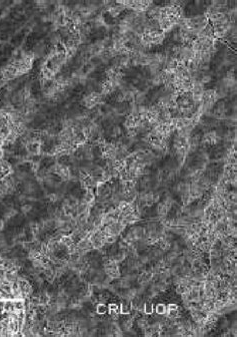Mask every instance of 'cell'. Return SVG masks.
<instances>
[{
  "mask_svg": "<svg viewBox=\"0 0 237 337\" xmlns=\"http://www.w3.org/2000/svg\"><path fill=\"white\" fill-rule=\"evenodd\" d=\"M99 98H100V95H98V93H91V95H89L86 96L85 100H84V101H85L86 105L90 107H93V105H95L96 103L99 101Z\"/></svg>",
  "mask_w": 237,
  "mask_h": 337,
  "instance_id": "obj_1",
  "label": "cell"
},
{
  "mask_svg": "<svg viewBox=\"0 0 237 337\" xmlns=\"http://www.w3.org/2000/svg\"><path fill=\"white\" fill-rule=\"evenodd\" d=\"M97 311H98V313L102 314V313H104V312H105V307L102 305V304H100V305L97 307Z\"/></svg>",
  "mask_w": 237,
  "mask_h": 337,
  "instance_id": "obj_2",
  "label": "cell"
}]
</instances>
